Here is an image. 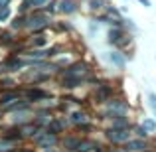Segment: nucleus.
<instances>
[{
  "label": "nucleus",
  "mask_w": 156,
  "mask_h": 152,
  "mask_svg": "<svg viewBox=\"0 0 156 152\" xmlns=\"http://www.w3.org/2000/svg\"><path fill=\"white\" fill-rule=\"evenodd\" d=\"M107 109H109V117L111 118H117V117H125L129 113V103L122 101V99H109L107 101Z\"/></svg>",
  "instance_id": "nucleus-1"
},
{
  "label": "nucleus",
  "mask_w": 156,
  "mask_h": 152,
  "mask_svg": "<svg viewBox=\"0 0 156 152\" xmlns=\"http://www.w3.org/2000/svg\"><path fill=\"white\" fill-rule=\"evenodd\" d=\"M107 138L115 144H126L130 140V130L129 129H109L107 130Z\"/></svg>",
  "instance_id": "nucleus-2"
},
{
  "label": "nucleus",
  "mask_w": 156,
  "mask_h": 152,
  "mask_svg": "<svg viewBox=\"0 0 156 152\" xmlns=\"http://www.w3.org/2000/svg\"><path fill=\"white\" fill-rule=\"evenodd\" d=\"M83 75H87V65H85V63H73L71 67L65 71V77L79 79V81H81V77H83Z\"/></svg>",
  "instance_id": "nucleus-3"
},
{
  "label": "nucleus",
  "mask_w": 156,
  "mask_h": 152,
  "mask_svg": "<svg viewBox=\"0 0 156 152\" xmlns=\"http://www.w3.org/2000/svg\"><path fill=\"white\" fill-rule=\"evenodd\" d=\"M146 148H148V142L142 140V138H130L125 144L126 152H146Z\"/></svg>",
  "instance_id": "nucleus-4"
},
{
  "label": "nucleus",
  "mask_w": 156,
  "mask_h": 152,
  "mask_svg": "<svg viewBox=\"0 0 156 152\" xmlns=\"http://www.w3.org/2000/svg\"><path fill=\"white\" fill-rule=\"evenodd\" d=\"M107 59L119 69H125V65H126V59H125V55H122L121 51H109L107 53Z\"/></svg>",
  "instance_id": "nucleus-5"
},
{
  "label": "nucleus",
  "mask_w": 156,
  "mask_h": 152,
  "mask_svg": "<svg viewBox=\"0 0 156 152\" xmlns=\"http://www.w3.org/2000/svg\"><path fill=\"white\" fill-rule=\"evenodd\" d=\"M46 22H48V16L46 14H34V16H30V20H28V28L38 30V28L46 26Z\"/></svg>",
  "instance_id": "nucleus-6"
},
{
  "label": "nucleus",
  "mask_w": 156,
  "mask_h": 152,
  "mask_svg": "<svg viewBox=\"0 0 156 152\" xmlns=\"http://www.w3.org/2000/svg\"><path fill=\"white\" fill-rule=\"evenodd\" d=\"M122 30L121 28H113V30L109 32V44H121L122 42Z\"/></svg>",
  "instance_id": "nucleus-7"
},
{
  "label": "nucleus",
  "mask_w": 156,
  "mask_h": 152,
  "mask_svg": "<svg viewBox=\"0 0 156 152\" xmlns=\"http://www.w3.org/2000/svg\"><path fill=\"white\" fill-rule=\"evenodd\" d=\"M59 10L65 12V14H71V12L77 10L75 2H71V0H59Z\"/></svg>",
  "instance_id": "nucleus-8"
},
{
  "label": "nucleus",
  "mask_w": 156,
  "mask_h": 152,
  "mask_svg": "<svg viewBox=\"0 0 156 152\" xmlns=\"http://www.w3.org/2000/svg\"><path fill=\"white\" fill-rule=\"evenodd\" d=\"M36 142H40V144H53V142H55V136H53V134H38V136H36Z\"/></svg>",
  "instance_id": "nucleus-9"
},
{
  "label": "nucleus",
  "mask_w": 156,
  "mask_h": 152,
  "mask_svg": "<svg viewBox=\"0 0 156 152\" xmlns=\"http://www.w3.org/2000/svg\"><path fill=\"white\" fill-rule=\"evenodd\" d=\"M129 118L126 117H117L113 118V129H129Z\"/></svg>",
  "instance_id": "nucleus-10"
},
{
  "label": "nucleus",
  "mask_w": 156,
  "mask_h": 152,
  "mask_svg": "<svg viewBox=\"0 0 156 152\" xmlns=\"http://www.w3.org/2000/svg\"><path fill=\"white\" fill-rule=\"evenodd\" d=\"M142 129L146 130V133H156V121L154 118H144V121H142Z\"/></svg>",
  "instance_id": "nucleus-11"
},
{
  "label": "nucleus",
  "mask_w": 156,
  "mask_h": 152,
  "mask_svg": "<svg viewBox=\"0 0 156 152\" xmlns=\"http://www.w3.org/2000/svg\"><path fill=\"white\" fill-rule=\"evenodd\" d=\"M134 134H136L138 138H142V140H146V136H148V133H146L144 129H142V125H138V126H134Z\"/></svg>",
  "instance_id": "nucleus-12"
},
{
  "label": "nucleus",
  "mask_w": 156,
  "mask_h": 152,
  "mask_svg": "<svg viewBox=\"0 0 156 152\" xmlns=\"http://www.w3.org/2000/svg\"><path fill=\"white\" fill-rule=\"evenodd\" d=\"M148 105H150V109H152V113L156 117V93H152V91L148 93Z\"/></svg>",
  "instance_id": "nucleus-13"
},
{
  "label": "nucleus",
  "mask_w": 156,
  "mask_h": 152,
  "mask_svg": "<svg viewBox=\"0 0 156 152\" xmlns=\"http://www.w3.org/2000/svg\"><path fill=\"white\" fill-rule=\"evenodd\" d=\"M28 97H30V99H42V97H46V93L36 89V91H28Z\"/></svg>",
  "instance_id": "nucleus-14"
},
{
  "label": "nucleus",
  "mask_w": 156,
  "mask_h": 152,
  "mask_svg": "<svg viewBox=\"0 0 156 152\" xmlns=\"http://www.w3.org/2000/svg\"><path fill=\"white\" fill-rule=\"evenodd\" d=\"M71 121L73 122H85V115L83 113H73L71 115Z\"/></svg>",
  "instance_id": "nucleus-15"
},
{
  "label": "nucleus",
  "mask_w": 156,
  "mask_h": 152,
  "mask_svg": "<svg viewBox=\"0 0 156 152\" xmlns=\"http://www.w3.org/2000/svg\"><path fill=\"white\" fill-rule=\"evenodd\" d=\"M10 146H12V142L8 140H0V152H6V150H10Z\"/></svg>",
  "instance_id": "nucleus-16"
},
{
  "label": "nucleus",
  "mask_w": 156,
  "mask_h": 152,
  "mask_svg": "<svg viewBox=\"0 0 156 152\" xmlns=\"http://www.w3.org/2000/svg\"><path fill=\"white\" fill-rule=\"evenodd\" d=\"M14 93H2V95H0V101H2V103H8V101H12V99H14Z\"/></svg>",
  "instance_id": "nucleus-17"
},
{
  "label": "nucleus",
  "mask_w": 156,
  "mask_h": 152,
  "mask_svg": "<svg viewBox=\"0 0 156 152\" xmlns=\"http://www.w3.org/2000/svg\"><path fill=\"white\" fill-rule=\"evenodd\" d=\"M8 16H10V10H8V6L0 8V22H2V20H6Z\"/></svg>",
  "instance_id": "nucleus-18"
},
{
  "label": "nucleus",
  "mask_w": 156,
  "mask_h": 152,
  "mask_svg": "<svg viewBox=\"0 0 156 152\" xmlns=\"http://www.w3.org/2000/svg\"><path fill=\"white\" fill-rule=\"evenodd\" d=\"M28 117H30V115H28V113H20V115H16V117H14V121L16 122H24V121H28Z\"/></svg>",
  "instance_id": "nucleus-19"
},
{
  "label": "nucleus",
  "mask_w": 156,
  "mask_h": 152,
  "mask_svg": "<svg viewBox=\"0 0 156 152\" xmlns=\"http://www.w3.org/2000/svg\"><path fill=\"white\" fill-rule=\"evenodd\" d=\"M24 107H26V103H14V105H10V107H8V111H14V109H24Z\"/></svg>",
  "instance_id": "nucleus-20"
},
{
  "label": "nucleus",
  "mask_w": 156,
  "mask_h": 152,
  "mask_svg": "<svg viewBox=\"0 0 156 152\" xmlns=\"http://www.w3.org/2000/svg\"><path fill=\"white\" fill-rule=\"evenodd\" d=\"M89 4H91V8H101L105 4V0H91Z\"/></svg>",
  "instance_id": "nucleus-21"
},
{
  "label": "nucleus",
  "mask_w": 156,
  "mask_h": 152,
  "mask_svg": "<svg viewBox=\"0 0 156 152\" xmlns=\"http://www.w3.org/2000/svg\"><path fill=\"white\" fill-rule=\"evenodd\" d=\"M48 2H50V0H32V4H34V6H46Z\"/></svg>",
  "instance_id": "nucleus-22"
},
{
  "label": "nucleus",
  "mask_w": 156,
  "mask_h": 152,
  "mask_svg": "<svg viewBox=\"0 0 156 152\" xmlns=\"http://www.w3.org/2000/svg\"><path fill=\"white\" fill-rule=\"evenodd\" d=\"M97 30H99V26H97L95 22H89V32H91V34H95Z\"/></svg>",
  "instance_id": "nucleus-23"
},
{
  "label": "nucleus",
  "mask_w": 156,
  "mask_h": 152,
  "mask_svg": "<svg viewBox=\"0 0 156 152\" xmlns=\"http://www.w3.org/2000/svg\"><path fill=\"white\" fill-rule=\"evenodd\" d=\"M36 46H46V38H38L36 40Z\"/></svg>",
  "instance_id": "nucleus-24"
},
{
  "label": "nucleus",
  "mask_w": 156,
  "mask_h": 152,
  "mask_svg": "<svg viewBox=\"0 0 156 152\" xmlns=\"http://www.w3.org/2000/svg\"><path fill=\"white\" fill-rule=\"evenodd\" d=\"M138 2H140L142 6H146V8H150V6H152V2H150V0H138Z\"/></svg>",
  "instance_id": "nucleus-25"
},
{
  "label": "nucleus",
  "mask_w": 156,
  "mask_h": 152,
  "mask_svg": "<svg viewBox=\"0 0 156 152\" xmlns=\"http://www.w3.org/2000/svg\"><path fill=\"white\" fill-rule=\"evenodd\" d=\"M12 26H14V28H20V26H22V20H20V18H18V20H16V22H14V24H12Z\"/></svg>",
  "instance_id": "nucleus-26"
},
{
  "label": "nucleus",
  "mask_w": 156,
  "mask_h": 152,
  "mask_svg": "<svg viewBox=\"0 0 156 152\" xmlns=\"http://www.w3.org/2000/svg\"><path fill=\"white\" fill-rule=\"evenodd\" d=\"M4 4H8V0H0V8H2Z\"/></svg>",
  "instance_id": "nucleus-27"
},
{
  "label": "nucleus",
  "mask_w": 156,
  "mask_h": 152,
  "mask_svg": "<svg viewBox=\"0 0 156 152\" xmlns=\"http://www.w3.org/2000/svg\"><path fill=\"white\" fill-rule=\"evenodd\" d=\"M46 152H55V150H51V148H48V150H46Z\"/></svg>",
  "instance_id": "nucleus-28"
}]
</instances>
